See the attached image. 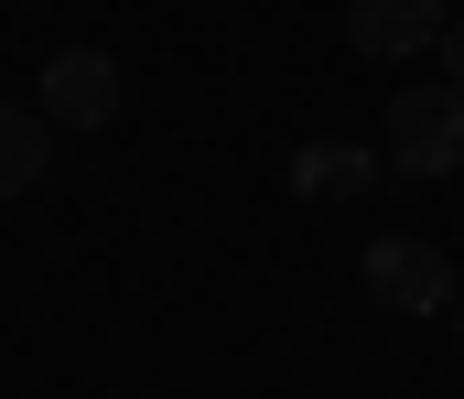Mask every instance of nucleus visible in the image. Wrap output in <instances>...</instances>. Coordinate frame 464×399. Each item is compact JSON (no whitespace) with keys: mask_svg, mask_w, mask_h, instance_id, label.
<instances>
[{"mask_svg":"<svg viewBox=\"0 0 464 399\" xmlns=\"http://www.w3.org/2000/svg\"><path fill=\"white\" fill-rule=\"evenodd\" d=\"M389 173H411V184L464 173V87H400L389 98Z\"/></svg>","mask_w":464,"mask_h":399,"instance_id":"f257e3e1","label":"nucleus"},{"mask_svg":"<svg viewBox=\"0 0 464 399\" xmlns=\"http://www.w3.org/2000/svg\"><path fill=\"white\" fill-rule=\"evenodd\" d=\"M33 109L54 130H109L119 109H130V76H119V54H98V43H65V54H44Z\"/></svg>","mask_w":464,"mask_h":399,"instance_id":"f03ea898","label":"nucleus"},{"mask_svg":"<svg viewBox=\"0 0 464 399\" xmlns=\"http://www.w3.org/2000/svg\"><path fill=\"white\" fill-rule=\"evenodd\" d=\"M367 302L432 324V313H454V260H443L432 238H378V249H367Z\"/></svg>","mask_w":464,"mask_h":399,"instance_id":"7ed1b4c3","label":"nucleus"},{"mask_svg":"<svg viewBox=\"0 0 464 399\" xmlns=\"http://www.w3.org/2000/svg\"><path fill=\"white\" fill-rule=\"evenodd\" d=\"M443 0H346V43L356 54H378V65H400V54H432L443 43Z\"/></svg>","mask_w":464,"mask_h":399,"instance_id":"20e7f679","label":"nucleus"},{"mask_svg":"<svg viewBox=\"0 0 464 399\" xmlns=\"http://www.w3.org/2000/svg\"><path fill=\"white\" fill-rule=\"evenodd\" d=\"M44 173H54V119L33 98H0V205L44 195Z\"/></svg>","mask_w":464,"mask_h":399,"instance_id":"39448f33","label":"nucleus"},{"mask_svg":"<svg viewBox=\"0 0 464 399\" xmlns=\"http://www.w3.org/2000/svg\"><path fill=\"white\" fill-rule=\"evenodd\" d=\"M367 184H378V151L367 140H303L292 151V195L303 205H356Z\"/></svg>","mask_w":464,"mask_h":399,"instance_id":"423d86ee","label":"nucleus"},{"mask_svg":"<svg viewBox=\"0 0 464 399\" xmlns=\"http://www.w3.org/2000/svg\"><path fill=\"white\" fill-rule=\"evenodd\" d=\"M432 54H443V87H464V22H443V43H432Z\"/></svg>","mask_w":464,"mask_h":399,"instance_id":"0eeeda50","label":"nucleus"}]
</instances>
